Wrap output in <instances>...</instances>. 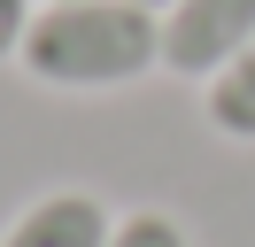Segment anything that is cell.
I'll return each instance as SVG.
<instances>
[{"instance_id":"7a4b0ae2","label":"cell","mask_w":255,"mask_h":247,"mask_svg":"<svg viewBox=\"0 0 255 247\" xmlns=\"http://www.w3.org/2000/svg\"><path fill=\"white\" fill-rule=\"evenodd\" d=\"M255 39V0H170L162 8V70L170 77H217Z\"/></svg>"},{"instance_id":"8992f818","label":"cell","mask_w":255,"mask_h":247,"mask_svg":"<svg viewBox=\"0 0 255 247\" xmlns=\"http://www.w3.org/2000/svg\"><path fill=\"white\" fill-rule=\"evenodd\" d=\"M23 23H31V0H0V62L23 46Z\"/></svg>"},{"instance_id":"277c9868","label":"cell","mask_w":255,"mask_h":247,"mask_svg":"<svg viewBox=\"0 0 255 247\" xmlns=\"http://www.w3.org/2000/svg\"><path fill=\"white\" fill-rule=\"evenodd\" d=\"M201 116H209V131H217V139L255 147V39L201 85Z\"/></svg>"},{"instance_id":"5b68a950","label":"cell","mask_w":255,"mask_h":247,"mask_svg":"<svg viewBox=\"0 0 255 247\" xmlns=\"http://www.w3.org/2000/svg\"><path fill=\"white\" fill-rule=\"evenodd\" d=\"M109 247H193V240H186V224L170 209H131V216H116Z\"/></svg>"},{"instance_id":"3957f363","label":"cell","mask_w":255,"mask_h":247,"mask_svg":"<svg viewBox=\"0 0 255 247\" xmlns=\"http://www.w3.org/2000/svg\"><path fill=\"white\" fill-rule=\"evenodd\" d=\"M109 232H116V216H109L101 193L54 185V193H39L16 224L0 232V247H109Z\"/></svg>"},{"instance_id":"52a82bcc","label":"cell","mask_w":255,"mask_h":247,"mask_svg":"<svg viewBox=\"0 0 255 247\" xmlns=\"http://www.w3.org/2000/svg\"><path fill=\"white\" fill-rule=\"evenodd\" d=\"M139 8H155V15H162V8H170V0H139Z\"/></svg>"},{"instance_id":"6da1fadb","label":"cell","mask_w":255,"mask_h":247,"mask_svg":"<svg viewBox=\"0 0 255 247\" xmlns=\"http://www.w3.org/2000/svg\"><path fill=\"white\" fill-rule=\"evenodd\" d=\"M16 62L47 93H116L162 70V15L139 0H47L23 23Z\"/></svg>"}]
</instances>
